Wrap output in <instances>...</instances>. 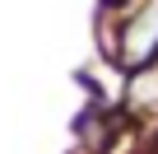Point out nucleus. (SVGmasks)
<instances>
[{"label": "nucleus", "mask_w": 158, "mask_h": 154, "mask_svg": "<svg viewBox=\"0 0 158 154\" xmlns=\"http://www.w3.org/2000/svg\"><path fill=\"white\" fill-rule=\"evenodd\" d=\"M153 51H158V0H149L144 14L130 19V28H126V65L139 70Z\"/></svg>", "instance_id": "obj_1"}]
</instances>
